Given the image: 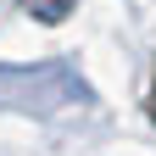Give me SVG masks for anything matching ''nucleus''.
I'll return each mask as SVG.
<instances>
[{
    "label": "nucleus",
    "instance_id": "1",
    "mask_svg": "<svg viewBox=\"0 0 156 156\" xmlns=\"http://www.w3.org/2000/svg\"><path fill=\"white\" fill-rule=\"evenodd\" d=\"M151 112H156V89H151Z\"/></svg>",
    "mask_w": 156,
    "mask_h": 156
}]
</instances>
